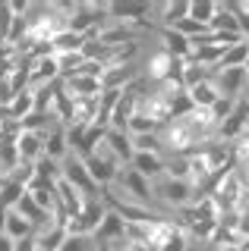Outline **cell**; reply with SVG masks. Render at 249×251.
I'll use <instances>...</instances> for the list:
<instances>
[{
    "label": "cell",
    "mask_w": 249,
    "mask_h": 251,
    "mask_svg": "<svg viewBox=\"0 0 249 251\" xmlns=\"http://www.w3.org/2000/svg\"><path fill=\"white\" fill-rule=\"evenodd\" d=\"M82 163H85V170H89V176L95 179L98 188H107L120 176V160H117L111 151H95L92 157H85Z\"/></svg>",
    "instance_id": "obj_1"
},
{
    "label": "cell",
    "mask_w": 249,
    "mask_h": 251,
    "mask_svg": "<svg viewBox=\"0 0 249 251\" xmlns=\"http://www.w3.org/2000/svg\"><path fill=\"white\" fill-rule=\"evenodd\" d=\"M107 214V207H104V201L101 198H89L85 201V210L76 220H69V226H66V232L69 235H85V239H92V235L98 232V226H101V220H104Z\"/></svg>",
    "instance_id": "obj_2"
},
{
    "label": "cell",
    "mask_w": 249,
    "mask_h": 251,
    "mask_svg": "<svg viewBox=\"0 0 249 251\" xmlns=\"http://www.w3.org/2000/svg\"><path fill=\"white\" fill-rule=\"evenodd\" d=\"M152 192L158 195V198H164L167 204H174L177 210L196 201V188L186 182V179H174V176H161V179H158V185H155Z\"/></svg>",
    "instance_id": "obj_3"
},
{
    "label": "cell",
    "mask_w": 249,
    "mask_h": 251,
    "mask_svg": "<svg viewBox=\"0 0 249 251\" xmlns=\"http://www.w3.org/2000/svg\"><path fill=\"white\" fill-rule=\"evenodd\" d=\"M60 170H63V179H66V182L73 185V188H79L85 198H98V195H101V188L95 185V179L89 176L85 163H82V160H79V157H76L73 151L66 154V160L60 163Z\"/></svg>",
    "instance_id": "obj_4"
},
{
    "label": "cell",
    "mask_w": 249,
    "mask_h": 251,
    "mask_svg": "<svg viewBox=\"0 0 249 251\" xmlns=\"http://www.w3.org/2000/svg\"><path fill=\"white\" fill-rule=\"evenodd\" d=\"M117 179L123 182V192H129V201H133V204H142V207L152 210L155 192H152L149 179H145L142 173H136L133 167H120V176H117Z\"/></svg>",
    "instance_id": "obj_5"
},
{
    "label": "cell",
    "mask_w": 249,
    "mask_h": 251,
    "mask_svg": "<svg viewBox=\"0 0 249 251\" xmlns=\"http://www.w3.org/2000/svg\"><path fill=\"white\" fill-rule=\"evenodd\" d=\"M212 82L218 85L221 98H233V100H240V94L249 88L246 66H237V69H215V73H212Z\"/></svg>",
    "instance_id": "obj_6"
},
{
    "label": "cell",
    "mask_w": 249,
    "mask_h": 251,
    "mask_svg": "<svg viewBox=\"0 0 249 251\" xmlns=\"http://www.w3.org/2000/svg\"><path fill=\"white\" fill-rule=\"evenodd\" d=\"M104 148L111 151L117 160L123 163V167H129L133 163V157H136V151H133V138H129V132H117V129H107V135H104Z\"/></svg>",
    "instance_id": "obj_7"
},
{
    "label": "cell",
    "mask_w": 249,
    "mask_h": 251,
    "mask_svg": "<svg viewBox=\"0 0 249 251\" xmlns=\"http://www.w3.org/2000/svg\"><path fill=\"white\" fill-rule=\"evenodd\" d=\"M69 154V141H66V126H51L48 132H44V157H51V160L63 163Z\"/></svg>",
    "instance_id": "obj_8"
},
{
    "label": "cell",
    "mask_w": 249,
    "mask_h": 251,
    "mask_svg": "<svg viewBox=\"0 0 249 251\" xmlns=\"http://www.w3.org/2000/svg\"><path fill=\"white\" fill-rule=\"evenodd\" d=\"M95 41L104 47H123V44H133V28L126 22H107L104 28L95 31Z\"/></svg>",
    "instance_id": "obj_9"
},
{
    "label": "cell",
    "mask_w": 249,
    "mask_h": 251,
    "mask_svg": "<svg viewBox=\"0 0 249 251\" xmlns=\"http://www.w3.org/2000/svg\"><path fill=\"white\" fill-rule=\"evenodd\" d=\"M16 148H19V163H38L44 157V132H22Z\"/></svg>",
    "instance_id": "obj_10"
},
{
    "label": "cell",
    "mask_w": 249,
    "mask_h": 251,
    "mask_svg": "<svg viewBox=\"0 0 249 251\" xmlns=\"http://www.w3.org/2000/svg\"><path fill=\"white\" fill-rule=\"evenodd\" d=\"M161 31V38H164V50L170 53V57L177 60H189L192 57V41L186 35H180L177 28H164V25H155Z\"/></svg>",
    "instance_id": "obj_11"
},
{
    "label": "cell",
    "mask_w": 249,
    "mask_h": 251,
    "mask_svg": "<svg viewBox=\"0 0 249 251\" xmlns=\"http://www.w3.org/2000/svg\"><path fill=\"white\" fill-rule=\"evenodd\" d=\"M57 198H60V204H63V210L69 214V220L79 217L82 210H85V201H89L79 188H73L66 179H60V182H57Z\"/></svg>",
    "instance_id": "obj_12"
},
{
    "label": "cell",
    "mask_w": 249,
    "mask_h": 251,
    "mask_svg": "<svg viewBox=\"0 0 249 251\" xmlns=\"http://www.w3.org/2000/svg\"><path fill=\"white\" fill-rule=\"evenodd\" d=\"M129 167L136 173H142L145 179H161L167 173V160H164V154H136Z\"/></svg>",
    "instance_id": "obj_13"
},
{
    "label": "cell",
    "mask_w": 249,
    "mask_h": 251,
    "mask_svg": "<svg viewBox=\"0 0 249 251\" xmlns=\"http://www.w3.org/2000/svg\"><path fill=\"white\" fill-rule=\"evenodd\" d=\"M186 94H189V100H192L196 110H212L218 100H221V91H218V85L212 82V75H208L205 82H199L196 88H189Z\"/></svg>",
    "instance_id": "obj_14"
},
{
    "label": "cell",
    "mask_w": 249,
    "mask_h": 251,
    "mask_svg": "<svg viewBox=\"0 0 249 251\" xmlns=\"http://www.w3.org/2000/svg\"><path fill=\"white\" fill-rule=\"evenodd\" d=\"M123 235H126V220L107 207V214H104V220H101V226H98V232L92 235V239H95V242H114V239H123Z\"/></svg>",
    "instance_id": "obj_15"
},
{
    "label": "cell",
    "mask_w": 249,
    "mask_h": 251,
    "mask_svg": "<svg viewBox=\"0 0 249 251\" xmlns=\"http://www.w3.org/2000/svg\"><path fill=\"white\" fill-rule=\"evenodd\" d=\"M174 63H177V57H170L167 50H158V53L149 60V66H145V78H149L152 85L167 82V78H170V69H174Z\"/></svg>",
    "instance_id": "obj_16"
},
{
    "label": "cell",
    "mask_w": 249,
    "mask_h": 251,
    "mask_svg": "<svg viewBox=\"0 0 249 251\" xmlns=\"http://www.w3.org/2000/svg\"><path fill=\"white\" fill-rule=\"evenodd\" d=\"M66 91L73 94L76 100H89V98H101V78H85V75H73V78H63Z\"/></svg>",
    "instance_id": "obj_17"
},
{
    "label": "cell",
    "mask_w": 249,
    "mask_h": 251,
    "mask_svg": "<svg viewBox=\"0 0 249 251\" xmlns=\"http://www.w3.org/2000/svg\"><path fill=\"white\" fill-rule=\"evenodd\" d=\"M60 78V63L57 57H41V60H32V88L38 85H51Z\"/></svg>",
    "instance_id": "obj_18"
},
{
    "label": "cell",
    "mask_w": 249,
    "mask_h": 251,
    "mask_svg": "<svg viewBox=\"0 0 249 251\" xmlns=\"http://www.w3.org/2000/svg\"><path fill=\"white\" fill-rule=\"evenodd\" d=\"M85 41H89V38L85 35H76V31H60L57 38H54V53H57V57H63V53H79L82 47H85Z\"/></svg>",
    "instance_id": "obj_19"
},
{
    "label": "cell",
    "mask_w": 249,
    "mask_h": 251,
    "mask_svg": "<svg viewBox=\"0 0 249 251\" xmlns=\"http://www.w3.org/2000/svg\"><path fill=\"white\" fill-rule=\"evenodd\" d=\"M10 113H13V120H16V123H22L26 116H32L35 113V91L32 88L19 91L16 98H13V104H10Z\"/></svg>",
    "instance_id": "obj_20"
},
{
    "label": "cell",
    "mask_w": 249,
    "mask_h": 251,
    "mask_svg": "<svg viewBox=\"0 0 249 251\" xmlns=\"http://www.w3.org/2000/svg\"><path fill=\"white\" fill-rule=\"evenodd\" d=\"M66 229L63 226H48V229L38 232V251H60V245L66 242Z\"/></svg>",
    "instance_id": "obj_21"
},
{
    "label": "cell",
    "mask_w": 249,
    "mask_h": 251,
    "mask_svg": "<svg viewBox=\"0 0 249 251\" xmlns=\"http://www.w3.org/2000/svg\"><path fill=\"white\" fill-rule=\"evenodd\" d=\"M246 60H249V41L237 44V47H227L224 57H221V63H218L215 69H237V66H246ZM215 69H212V73H215Z\"/></svg>",
    "instance_id": "obj_22"
},
{
    "label": "cell",
    "mask_w": 249,
    "mask_h": 251,
    "mask_svg": "<svg viewBox=\"0 0 249 251\" xmlns=\"http://www.w3.org/2000/svg\"><path fill=\"white\" fill-rule=\"evenodd\" d=\"M155 10L161 13L164 28H174L180 19H186V16H189V3H161V6H155Z\"/></svg>",
    "instance_id": "obj_23"
},
{
    "label": "cell",
    "mask_w": 249,
    "mask_h": 251,
    "mask_svg": "<svg viewBox=\"0 0 249 251\" xmlns=\"http://www.w3.org/2000/svg\"><path fill=\"white\" fill-rule=\"evenodd\" d=\"M22 195H26V185H22L19 179H10V182H6V188L0 192V207H3V210H13V207L19 204Z\"/></svg>",
    "instance_id": "obj_24"
},
{
    "label": "cell",
    "mask_w": 249,
    "mask_h": 251,
    "mask_svg": "<svg viewBox=\"0 0 249 251\" xmlns=\"http://www.w3.org/2000/svg\"><path fill=\"white\" fill-rule=\"evenodd\" d=\"M129 138H133V151L136 154H161L164 151L158 132H155V135H129Z\"/></svg>",
    "instance_id": "obj_25"
},
{
    "label": "cell",
    "mask_w": 249,
    "mask_h": 251,
    "mask_svg": "<svg viewBox=\"0 0 249 251\" xmlns=\"http://www.w3.org/2000/svg\"><path fill=\"white\" fill-rule=\"evenodd\" d=\"M212 31H240L237 25V16H233L224 3H218V13H215V19H212V25H208Z\"/></svg>",
    "instance_id": "obj_26"
},
{
    "label": "cell",
    "mask_w": 249,
    "mask_h": 251,
    "mask_svg": "<svg viewBox=\"0 0 249 251\" xmlns=\"http://www.w3.org/2000/svg\"><path fill=\"white\" fill-rule=\"evenodd\" d=\"M158 129H161V126L155 123V120H149L145 113H139V110L133 113V120H129V126H126L129 135H155Z\"/></svg>",
    "instance_id": "obj_27"
},
{
    "label": "cell",
    "mask_w": 249,
    "mask_h": 251,
    "mask_svg": "<svg viewBox=\"0 0 249 251\" xmlns=\"http://www.w3.org/2000/svg\"><path fill=\"white\" fill-rule=\"evenodd\" d=\"M215 13H218V3H189V19H196L202 22V25H212V19H215Z\"/></svg>",
    "instance_id": "obj_28"
},
{
    "label": "cell",
    "mask_w": 249,
    "mask_h": 251,
    "mask_svg": "<svg viewBox=\"0 0 249 251\" xmlns=\"http://www.w3.org/2000/svg\"><path fill=\"white\" fill-rule=\"evenodd\" d=\"M158 251H186V232L180 229V223L170 229V235L164 239V245H161Z\"/></svg>",
    "instance_id": "obj_29"
},
{
    "label": "cell",
    "mask_w": 249,
    "mask_h": 251,
    "mask_svg": "<svg viewBox=\"0 0 249 251\" xmlns=\"http://www.w3.org/2000/svg\"><path fill=\"white\" fill-rule=\"evenodd\" d=\"M13 19H16V13L10 10V3H3V0H0V41H3V44H6V38H10Z\"/></svg>",
    "instance_id": "obj_30"
},
{
    "label": "cell",
    "mask_w": 249,
    "mask_h": 251,
    "mask_svg": "<svg viewBox=\"0 0 249 251\" xmlns=\"http://www.w3.org/2000/svg\"><path fill=\"white\" fill-rule=\"evenodd\" d=\"M233 107H237V100H233V98H221V100H218V104L212 107V116H215V123L221 126V123H224V120H227V116L233 113Z\"/></svg>",
    "instance_id": "obj_31"
},
{
    "label": "cell",
    "mask_w": 249,
    "mask_h": 251,
    "mask_svg": "<svg viewBox=\"0 0 249 251\" xmlns=\"http://www.w3.org/2000/svg\"><path fill=\"white\" fill-rule=\"evenodd\" d=\"M60 251H98V245L92 248V242L85 235H66V242L60 245Z\"/></svg>",
    "instance_id": "obj_32"
},
{
    "label": "cell",
    "mask_w": 249,
    "mask_h": 251,
    "mask_svg": "<svg viewBox=\"0 0 249 251\" xmlns=\"http://www.w3.org/2000/svg\"><path fill=\"white\" fill-rule=\"evenodd\" d=\"M16 251H38V235H29V239L16 242Z\"/></svg>",
    "instance_id": "obj_33"
},
{
    "label": "cell",
    "mask_w": 249,
    "mask_h": 251,
    "mask_svg": "<svg viewBox=\"0 0 249 251\" xmlns=\"http://www.w3.org/2000/svg\"><path fill=\"white\" fill-rule=\"evenodd\" d=\"M123 251H155V248H152V245H145V242L126 239V245H123Z\"/></svg>",
    "instance_id": "obj_34"
},
{
    "label": "cell",
    "mask_w": 249,
    "mask_h": 251,
    "mask_svg": "<svg viewBox=\"0 0 249 251\" xmlns=\"http://www.w3.org/2000/svg\"><path fill=\"white\" fill-rule=\"evenodd\" d=\"M0 251H16V242H13L6 232H0Z\"/></svg>",
    "instance_id": "obj_35"
},
{
    "label": "cell",
    "mask_w": 249,
    "mask_h": 251,
    "mask_svg": "<svg viewBox=\"0 0 249 251\" xmlns=\"http://www.w3.org/2000/svg\"><path fill=\"white\" fill-rule=\"evenodd\" d=\"M6 214H10V210L0 207V232H6Z\"/></svg>",
    "instance_id": "obj_36"
},
{
    "label": "cell",
    "mask_w": 249,
    "mask_h": 251,
    "mask_svg": "<svg viewBox=\"0 0 249 251\" xmlns=\"http://www.w3.org/2000/svg\"><path fill=\"white\" fill-rule=\"evenodd\" d=\"M6 182H10V176H0V192L6 188Z\"/></svg>",
    "instance_id": "obj_37"
},
{
    "label": "cell",
    "mask_w": 249,
    "mask_h": 251,
    "mask_svg": "<svg viewBox=\"0 0 249 251\" xmlns=\"http://www.w3.org/2000/svg\"><path fill=\"white\" fill-rule=\"evenodd\" d=\"M246 75H249V60H246Z\"/></svg>",
    "instance_id": "obj_38"
}]
</instances>
